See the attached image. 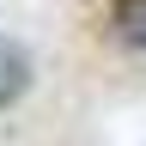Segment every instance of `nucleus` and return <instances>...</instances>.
I'll list each match as a JSON object with an SVG mask.
<instances>
[{"instance_id": "1", "label": "nucleus", "mask_w": 146, "mask_h": 146, "mask_svg": "<svg viewBox=\"0 0 146 146\" xmlns=\"http://www.w3.org/2000/svg\"><path fill=\"white\" fill-rule=\"evenodd\" d=\"M36 79V61H31V49L18 43V36H0V110H12L18 98L31 91Z\"/></svg>"}, {"instance_id": "2", "label": "nucleus", "mask_w": 146, "mask_h": 146, "mask_svg": "<svg viewBox=\"0 0 146 146\" xmlns=\"http://www.w3.org/2000/svg\"><path fill=\"white\" fill-rule=\"evenodd\" d=\"M110 25H116V36L128 49H146V0H116Z\"/></svg>"}]
</instances>
